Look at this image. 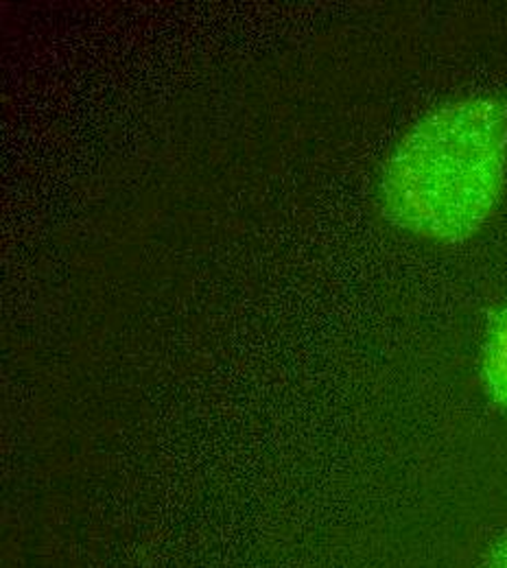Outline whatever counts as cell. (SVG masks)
<instances>
[{
	"instance_id": "cell-1",
	"label": "cell",
	"mask_w": 507,
	"mask_h": 568,
	"mask_svg": "<svg viewBox=\"0 0 507 568\" xmlns=\"http://www.w3.org/2000/svg\"><path fill=\"white\" fill-rule=\"evenodd\" d=\"M506 169V103L490 97L446 103L396 144L383 173V211L423 239L464 241L495 211Z\"/></svg>"
},
{
	"instance_id": "cell-2",
	"label": "cell",
	"mask_w": 507,
	"mask_h": 568,
	"mask_svg": "<svg viewBox=\"0 0 507 568\" xmlns=\"http://www.w3.org/2000/svg\"><path fill=\"white\" fill-rule=\"evenodd\" d=\"M484 378L490 396L507 407V308L488 335L484 353Z\"/></svg>"
},
{
	"instance_id": "cell-3",
	"label": "cell",
	"mask_w": 507,
	"mask_h": 568,
	"mask_svg": "<svg viewBox=\"0 0 507 568\" xmlns=\"http://www.w3.org/2000/svg\"><path fill=\"white\" fill-rule=\"evenodd\" d=\"M486 568H507V538L495 549L490 562Z\"/></svg>"
}]
</instances>
